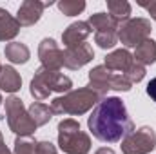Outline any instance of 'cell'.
Segmentation results:
<instances>
[{
	"instance_id": "obj_26",
	"label": "cell",
	"mask_w": 156,
	"mask_h": 154,
	"mask_svg": "<svg viewBox=\"0 0 156 154\" xmlns=\"http://www.w3.org/2000/svg\"><path fill=\"white\" fill-rule=\"evenodd\" d=\"M37 154H58V151H56V147L51 142H38Z\"/></svg>"
},
{
	"instance_id": "obj_19",
	"label": "cell",
	"mask_w": 156,
	"mask_h": 154,
	"mask_svg": "<svg viewBox=\"0 0 156 154\" xmlns=\"http://www.w3.org/2000/svg\"><path fill=\"white\" fill-rule=\"evenodd\" d=\"M87 24L94 31H104V29H116L118 31V27H120V24H118L116 20L111 18L109 13H94V15L89 16Z\"/></svg>"
},
{
	"instance_id": "obj_15",
	"label": "cell",
	"mask_w": 156,
	"mask_h": 154,
	"mask_svg": "<svg viewBox=\"0 0 156 154\" xmlns=\"http://www.w3.org/2000/svg\"><path fill=\"white\" fill-rule=\"evenodd\" d=\"M133 58H134V62H138V64L144 65V67L154 64L156 62V42L153 38L144 40V42L136 47Z\"/></svg>"
},
{
	"instance_id": "obj_3",
	"label": "cell",
	"mask_w": 156,
	"mask_h": 154,
	"mask_svg": "<svg viewBox=\"0 0 156 154\" xmlns=\"http://www.w3.org/2000/svg\"><path fill=\"white\" fill-rule=\"evenodd\" d=\"M71 87H73V82L69 76L62 75L60 71H51V69H45L40 65L31 80L29 93L37 102H42L53 91L55 93H69Z\"/></svg>"
},
{
	"instance_id": "obj_4",
	"label": "cell",
	"mask_w": 156,
	"mask_h": 154,
	"mask_svg": "<svg viewBox=\"0 0 156 154\" xmlns=\"http://www.w3.org/2000/svg\"><path fill=\"white\" fill-rule=\"evenodd\" d=\"M58 147L66 154H87L91 151V138L80 129V123L73 118L58 123Z\"/></svg>"
},
{
	"instance_id": "obj_30",
	"label": "cell",
	"mask_w": 156,
	"mask_h": 154,
	"mask_svg": "<svg viewBox=\"0 0 156 154\" xmlns=\"http://www.w3.org/2000/svg\"><path fill=\"white\" fill-rule=\"evenodd\" d=\"M94 154H116V152L113 149H109V147H102V149H98Z\"/></svg>"
},
{
	"instance_id": "obj_14",
	"label": "cell",
	"mask_w": 156,
	"mask_h": 154,
	"mask_svg": "<svg viewBox=\"0 0 156 154\" xmlns=\"http://www.w3.org/2000/svg\"><path fill=\"white\" fill-rule=\"evenodd\" d=\"M20 31V24L13 15H9L7 9L0 7V42L13 40Z\"/></svg>"
},
{
	"instance_id": "obj_12",
	"label": "cell",
	"mask_w": 156,
	"mask_h": 154,
	"mask_svg": "<svg viewBox=\"0 0 156 154\" xmlns=\"http://www.w3.org/2000/svg\"><path fill=\"white\" fill-rule=\"evenodd\" d=\"M91 33L93 29L87 22H75L62 33V42L66 47H76L80 44H83Z\"/></svg>"
},
{
	"instance_id": "obj_1",
	"label": "cell",
	"mask_w": 156,
	"mask_h": 154,
	"mask_svg": "<svg viewBox=\"0 0 156 154\" xmlns=\"http://www.w3.org/2000/svg\"><path fill=\"white\" fill-rule=\"evenodd\" d=\"M87 127L91 134L104 143L122 142L131 131H134L127 107L118 96H105L98 105H94L87 118Z\"/></svg>"
},
{
	"instance_id": "obj_25",
	"label": "cell",
	"mask_w": 156,
	"mask_h": 154,
	"mask_svg": "<svg viewBox=\"0 0 156 154\" xmlns=\"http://www.w3.org/2000/svg\"><path fill=\"white\" fill-rule=\"evenodd\" d=\"M133 87V83L127 80L125 75L122 73H113V78H111V89L115 91H129Z\"/></svg>"
},
{
	"instance_id": "obj_6",
	"label": "cell",
	"mask_w": 156,
	"mask_h": 154,
	"mask_svg": "<svg viewBox=\"0 0 156 154\" xmlns=\"http://www.w3.org/2000/svg\"><path fill=\"white\" fill-rule=\"evenodd\" d=\"M156 132L151 127H140L131 131L122 140V152L123 154H149L154 151Z\"/></svg>"
},
{
	"instance_id": "obj_32",
	"label": "cell",
	"mask_w": 156,
	"mask_h": 154,
	"mask_svg": "<svg viewBox=\"0 0 156 154\" xmlns=\"http://www.w3.org/2000/svg\"><path fill=\"white\" fill-rule=\"evenodd\" d=\"M0 71H2V65H0Z\"/></svg>"
},
{
	"instance_id": "obj_24",
	"label": "cell",
	"mask_w": 156,
	"mask_h": 154,
	"mask_svg": "<svg viewBox=\"0 0 156 154\" xmlns=\"http://www.w3.org/2000/svg\"><path fill=\"white\" fill-rule=\"evenodd\" d=\"M125 76H127V80H129L131 83H138V82H142L144 76H145V67L140 65L138 62H134V64L129 67V71L125 73Z\"/></svg>"
},
{
	"instance_id": "obj_10",
	"label": "cell",
	"mask_w": 156,
	"mask_h": 154,
	"mask_svg": "<svg viewBox=\"0 0 156 154\" xmlns=\"http://www.w3.org/2000/svg\"><path fill=\"white\" fill-rule=\"evenodd\" d=\"M45 7H47L45 2H40V0H26V2H22L20 7H18V13H16V22L20 24V27L35 26L40 20Z\"/></svg>"
},
{
	"instance_id": "obj_23",
	"label": "cell",
	"mask_w": 156,
	"mask_h": 154,
	"mask_svg": "<svg viewBox=\"0 0 156 154\" xmlns=\"http://www.w3.org/2000/svg\"><path fill=\"white\" fill-rule=\"evenodd\" d=\"M56 5L66 16H76L85 9V2L83 0H62Z\"/></svg>"
},
{
	"instance_id": "obj_2",
	"label": "cell",
	"mask_w": 156,
	"mask_h": 154,
	"mask_svg": "<svg viewBox=\"0 0 156 154\" xmlns=\"http://www.w3.org/2000/svg\"><path fill=\"white\" fill-rule=\"evenodd\" d=\"M104 100L102 94L93 91L91 87H80V89H71L69 93L55 98L51 102V111L53 114H71L80 116L85 114L93 105H98Z\"/></svg>"
},
{
	"instance_id": "obj_8",
	"label": "cell",
	"mask_w": 156,
	"mask_h": 154,
	"mask_svg": "<svg viewBox=\"0 0 156 154\" xmlns=\"http://www.w3.org/2000/svg\"><path fill=\"white\" fill-rule=\"evenodd\" d=\"M38 58L42 62V67L51 71H60V67L64 65V51L53 38H44L40 42Z\"/></svg>"
},
{
	"instance_id": "obj_27",
	"label": "cell",
	"mask_w": 156,
	"mask_h": 154,
	"mask_svg": "<svg viewBox=\"0 0 156 154\" xmlns=\"http://www.w3.org/2000/svg\"><path fill=\"white\" fill-rule=\"evenodd\" d=\"M140 5H142L144 9H147V11H149L151 18L156 22V0H153V2H140Z\"/></svg>"
},
{
	"instance_id": "obj_22",
	"label": "cell",
	"mask_w": 156,
	"mask_h": 154,
	"mask_svg": "<svg viewBox=\"0 0 156 154\" xmlns=\"http://www.w3.org/2000/svg\"><path fill=\"white\" fill-rule=\"evenodd\" d=\"M94 42L102 49H111L118 42V31L116 29H104V31H94Z\"/></svg>"
},
{
	"instance_id": "obj_7",
	"label": "cell",
	"mask_w": 156,
	"mask_h": 154,
	"mask_svg": "<svg viewBox=\"0 0 156 154\" xmlns=\"http://www.w3.org/2000/svg\"><path fill=\"white\" fill-rule=\"evenodd\" d=\"M151 22L147 18H129L120 24L118 27V40L125 47H138L144 40L151 35Z\"/></svg>"
},
{
	"instance_id": "obj_29",
	"label": "cell",
	"mask_w": 156,
	"mask_h": 154,
	"mask_svg": "<svg viewBox=\"0 0 156 154\" xmlns=\"http://www.w3.org/2000/svg\"><path fill=\"white\" fill-rule=\"evenodd\" d=\"M0 154H13L4 143V138H2V132H0Z\"/></svg>"
},
{
	"instance_id": "obj_28",
	"label": "cell",
	"mask_w": 156,
	"mask_h": 154,
	"mask_svg": "<svg viewBox=\"0 0 156 154\" xmlns=\"http://www.w3.org/2000/svg\"><path fill=\"white\" fill-rule=\"evenodd\" d=\"M147 94L151 96L153 102H156V78H153V80L147 83Z\"/></svg>"
},
{
	"instance_id": "obj_21",
	"label": "cell",
	"mask_w": 156,
	"mask_h": 154,
	"mask_svg": "<svg viewBox=\"0 0 156 154\" xmlns=\"http://www.w3.org/2000/svg\"><path fill=\"white\" fill-rule=\"evenodd\" d=\"M38 142L33 136H18L15 140V149L13 154H37Z\"/></svg>"
},
{
	"instance_id": "obj_11",
	"label": "cell",
	"mask_w": 156,
	"mask_h": 154,
	"mask_svg": "<svg viewBox=\"0 0 156 154\" xmlns=\"http://www.w3.org/2000/svg\"><path fill=\"white\" fill-rule=\"evenodd\" d=\"M111 78H113V71L107 69L105 65H96L91 73H89V85L93 91H96L98 94H102L105 98L107 91L111 89Z\"/></svg>"
},
{
	"instance_id": "obj_13",
	"label": "cell",
	"mask_w": 156,
	"mask_h": 154,
	"mask_svg": "<svg viewBox=\"0 0 156 154\" xmlns=\"http://www.w3.org/2000/svg\"><path fill=\"white\" fill-rule=\"evenodd\" d=\"M133 64H134V58H133V54L127 49H116V51H113L111 54L105 56V64L104 65L107 69H111L113 73L116 71V73L125 75Z\"/></svg>"
},
{
	"instance_id": "obj_5",
	"label": "cell",
	"mask_w": 156,
	"mask_h": 154,
	"mask_svg": "<svg viewBox=\"0 0 156 154\" xmlns=\"http://www.w3.org/2000/svg\"><path fill=\"white\" fill-rule=\"evenodd\" d=\"M5 118L9 129L18 136H31L37 131V123L29 116L24 102L18 96H9L5 100Z\"/></svg>"
},
{
	"instance_id": "obj_31",
	"label": "cell",
	"mask_w": 156,
	"mask_h": 154,
	"mask_svg": "<svg viewBox=\"0 0 156 154\" xmlns=\"http://www.w3.org/2000/svg\"><path fill=\"white\" fill-rule=\"evenodd\" d=\"M0 103H2V94H0Z\"/></svg>"
},
{
	"instance_id": "obj_20",
	"label": "cell",
	"mask_w": 156,
	"mask_h": 154,
	"mask_svg": "<svg viewBox=\"0 0 156 154\" xmlns=\"http://www.w3.org/2000/svg\"><path fill=\"white\" fill-rule=\"evenodd\" d=\"M27 113H29V116L33 118V121L37 123V127L45 125V123L53 118V111H51V107L45 105V103H42V102H33V103L29 105Z\"/></svg>"
},
{
	"instance_id": "obj_9",
	"label": "cell",
	"mask_w": 156,
	"mask_h": 154,
	"mask_svg": "<svg viewBox=\"0 0 156 154\" xmlns=\"http://www.w3.org/2000/svg\"><path fill=\"white\" fill-rule=\"evenodd\" d=\"M93 58H94V51H93V45L87 42L80 44L76 47H67L64 51V65L71 71H76L80 67H83Z\"/></svg>"
},
{
	"instance_id": "obj_18",
	"label": "cell",
	"mask_w": 156,
	"mask_h": 154,
	"mask_svg": "<svg viewBox=\"0 0 156 154\" xmlns=\"http://www.w3.org/2000/svg\"><path fill=\"white\" fill-rule=\"evenodd\" d=\"M107 11H109L113 20H116L118 24H122V22L129 20L131 4L127 0H107Z\"/></svg>"
},
{
	"instance_id": "obj_17",
	"label": "cell",
	"mask_w": 156,
	"mask_h": 154,
	"mask_svg": "<svg viewBox=\"0 0 156 154\" xmlns=\"http://www.w3.org/2000/svg\"><path fill=\"white\" fill-rule=\"evenodd\" d=\"M4 54L11 64H26L31 56V51L22 42H9V44H5Z\"/></svg>"
},
{
	"instance_id": "obj_16",
	"label": "cell",
	"mask_w": 156,
	"mask_h": 154,
	"mask_svg": "<svg viewBox=\"0 0 156 154\" xmlns=\"http://www.w3.org/2000/svg\"><path fill=\"white\" fill-rule=\"evenodd\" d=\"M20 87H22V78L16 73V69L11 65L2 67V71H0V91L16 93Z\"/></svg>"
}]
</instances>
